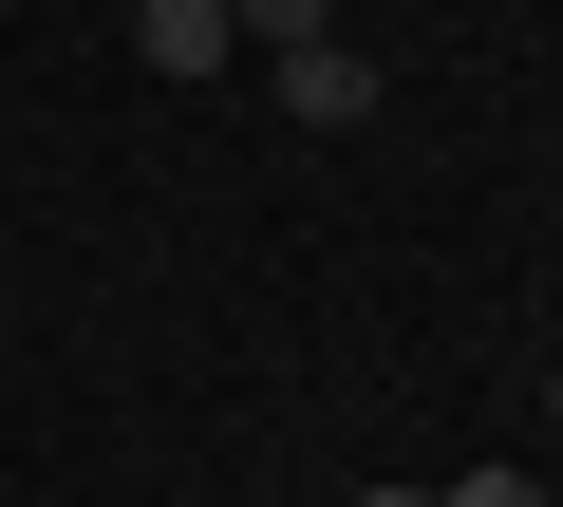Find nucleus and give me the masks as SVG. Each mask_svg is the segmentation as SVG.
Masks as SVG:
<instances>
[{
  "label": "nucleus",
  "mask_w": 563,
  "mask_h": 507,
  "mask_svg": "<svg viewBox=\"0 0 563 507\" xmlns=\"http://www.w3.org/2000/svg\"><path fill=\"white\" fill-rule=\"evenodd\" d=\"M544 414H563V395H544Z\"/></svg>",
  "instance_id": "6"
},
{
  "label": "nucleus",
  "mask_w": 563,
  "mask_h": 507,
  "mask_svg": "<svg viewBox=\"0 0 563 507\" xmlns=\"http://www.w3.org/2000/svg\"><path fill=\"white\" fill-rule=\"evenodd\" d=\"M282 113H301V132H357L376 113V57L357 38H301V57H282Z\"/></svg>",
  "instance_id": "1"
},
{
  "label": "nucleus",
  "mask_w": 563,
  "mask_h": 507,
  "mask_svg": "<svg viewBox=\"0 0 563 507\" xmlns=\"http://www.w3.org/2000/svg\"><path fill=\"white\" fill-rule=\"evenodd\" d=\"M132 57L151 76H225L244 38H225V0H132Z\"/></svg>",
  "instance_id": "2"
},
{
  "label": "nucleus",
  "mask_w": 563,
  "mask_h": 507,
  "mask_svg": "<svg viewBox=\"0 0 563 507\" xmlns=\"http://www.w3.org/2000/svg\"><path fill=\"white\" fill-rule=\"evenodd\" d=\"M225 38H263V57H301V38H339V0H225Z\"/></svg>",
  "instance_id": "3"
},
{
  "label": "nucleus",
  "mask_w": 563,
  "mask_h": 507,
  "mask_svg": "<svg viewBox=\"0 0 563 507\" xmlns=\"http://www.w3.org/2000/svg\"><path fill=\"white\" fill-rule=\"evenodd\" d=\"M339 507H432V488H339Z\"/></svg>",
  "instance_id": "5"
},
{
  "label": "nucleus",
  "mask_w": 563,
  "mask_h": 507,
  "mask_svg": "<svg viewBox=\"0 0 563 507\" xmlns=\"http://www.w3.org/2000/svg\"><path fill=\"white\" fill-rule=\"evenodd\" d=\"M432 507H544V488H526V470H451Z\"/></svg>",
  "instance_id": "4"
}]
</instances>
